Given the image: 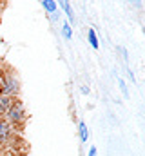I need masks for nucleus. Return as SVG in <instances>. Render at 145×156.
<instances>
[{
	"instance_id": "6",
	"label": "nucleus",
	"mask_w": 145,
	"mask_h": 156,
	"mask_svg": "<svg viewBox=\"0 0 145 156\" xmlns=\"http://www.w3.org/2000/svg\"><path fill=\"white\" fill-rule=\"evenodd\" d=\"M40 4H42V7H44L47 13H51V15L58 9V4H56V2H53V0H42Z\"/></svg>"
},
{
	"instance_id": "10",
	"label": "nucleus",
	"mask_w": 145,
	"mask_h": 156,
	"mask_svg": "<svg viewBox=\"0 0 145 156\" xmlns=\"http://www.w3.org/2000/svg\"><path fill=\"white\" fill-rule=\"evenodd\" d=\"M118 85H120V89H122L123 96L127 98V96H129V91H127V85H125V82H123V80H118Z\"/></svg>"
},
{
	"instance_id": "1",
	"label": "nucleus",
	"mask_w": 145,
	"mask_h": 156,
	"mask_svg": "<svg viewBox=\"0 0 145 156\" xmlns=\"http://www.w3.org/2000/svg\"><path fill=\"white\" fill-rule=\"evenodd\" d=\"M24 118H26V109H24V105H22L20 102H15V100H13V104H11V107L7 109L4 120H5L7 123H11V125H13V123L16 125V123H22Z\"/></svg>"
},
{
	"instance_id": "9",
	"label": "nucleus",
	"mask_w": 145,
	"mask_h": 156,
	"mask_svg": "<svg viewBox=\"0 0 145 156\" xmlns=\"http://www.w3.org/2000/svg\"><path fill=\"white\" fill-rule=\"evenodd\" d=\"M62 35H64V38L65 40H71V37H72V29H71V26H69L67 22L62 26Z\"/></svg>"
},
{
	"instance_id": "7",
	"label": "nucleus",
	"mask_w": 145,
	"mask_h": 156,
	"mask_svg": "<svg viewBox=\"0 0 145 156\" xmlns=\"http://www.w3.org/2000/svg\"><path fill=\"white\" fill-rule=\"evenodd\" d=\"M87 40H89V44H91L93 49H98V47H100V42H98V37H96V31H94V29H89Z\"/></svg>"
},
{
	"instance_id": "2",
	"label": "nucleus",
	"mask_w": 145,
	"mask_h": 156,
	"mask_svg": "<svg viewBox=\"0 0 145 156\" xmlns=\"http://www.w3.org/2000/svg\"><path fill=\"white\" fill-rule=\"evenodd\" d=\"M0 85H2V94H4V96L13 98V96L18 93V80H16L15 75L0 76Z\"/></svg>"
},
{
	"instance_id": "11",
	"label": "nucleus",
	"mask_w": 145,
	"mask_h": 156,
	"mask_svg": "<svg viewBox=\"0 0 145 156\" xmlns=\"http://www.w3.org/2000/svg\"><path fill=\"white\" fill-rule=\"evenodd\" d=\"M87 156H96V147H91L89 153H87Z\"/></svg>"
},
{
	"instance_id": "12",
	"label": "nucleus",
	"mask_w": 145,
	"mask_h": 156,
	"mask_svg": "<svg viewBox=\"0 0 145 156\" xmlns=\"http://www.w3.org/2000/svg\"><path fill=\"white\" fill-rule=\"evenodd\" d=\"M80 91H82L83 94H89V87H85V85H82V87H80Z\"/></svg>"
},
{
	"instance_id": "3",
	"label": "nucleus",
	"mask_w": 145,
	"mask_h": 156,
	"mask_svg": "<svg viewBox=\"0 0 145 156\" xmlns=\"http://www.w3.org/2000/svg\"><path fill=\"white\" fill-rule=\"evenodd\" d=\"M13 136V125L7 123L4 118H0V144H5Z\"/></svg>"
},
{
	"instance_id": "8",
	"label": "nucleus",
	"mask_w": 145,
	"mask_h": 156,
	"mask_svg": "<svg viewBox=\"0 0 145 156\" xmlns=\"http://www.w3.org/2000/svg\"><path fill=\"white\" fill-rule=\"evenodd\" d=\"M60 5H62L64 13L67 15L69 22H72V20H74V13H72V9H71V4H69V2H60ZM69 22H67V24H69Z\"/></svg>"
},
{
	"instance_id": "5",
	"label": "nucleus",
	"mask_w": 145,
	"mask_h": 156,
	"mask_svg": "<svg viewBox=\"0 0 145 156\" xmlns=\"http://www.w3.org/2000/svg\"><path fill=\"white\" fill-rule=\"evenodd\" d=\"M78 134H80V140L85 144L87 138H89V131H87V123L85 122H80L78 123Z\"/></svg>"
},
{
	"instance_id": "4",
	"label": "nucleus",
	"mask_w": 145,
	"mask_h": 156,
	"mask_svg": "<svg viewBox=\"0 0 145 156\" xmlns=\"http://www.w3.org/2000/svg\"><path fill=\"white\" fill-rule=\"evenodd\" d=\"M11 104H13V98H9V96H4V94L0 96V116L7 113V109L11 107Z\"/></svg>"
}]
</instances>
